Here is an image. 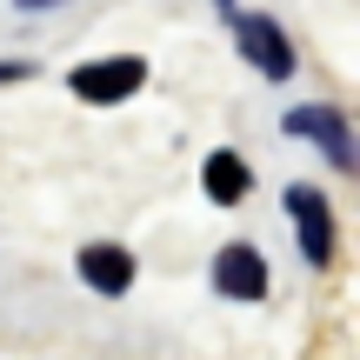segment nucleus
<instances>
[{
	"label": "nucleus",
	"instance_id": "f257e3e1",
	"mask_svg": "<svg viewBox=\"0 0 360 360\" xmlns=\"http://www.w3.org/2000/svg\"><path fill=\"white\" fill-rule=\"evenodd\" d=\"M220 13L233 20V34H240V53H247V60H254L267 80H287V74H294V47H287V34L267 20V13H240L233 0H220Z\"/></svg>",
	"mask_w": 360,
	"mask_h": 360
},
{
	"label": "nucleus",
	"instance_id": "f03ea898",
	"mask_svg": "<svg viewBox=\"0 0 360 360\" xmlns=\"http://www.w3.org/2000/svg\"><path fill=\"white\" fill-rule=\"evenodd\" d=\"M67 87H74L80 101H94V107H120V101H134V94L147 87V60H134V53H114V60L74 67V80H67Z\"/></svg>",
	"mask_w": 360,
	"mask_h": 360
},
{
	"label": "nucleus",
	"instance_id": "7ed1b4c3",
	"mask_svg": "<svg viewBox=\"0 0 360 360\" xmlns=\"http://www.w3.org/2000/svg\"><path fill=\"white\" fill-rule=\"evenodd\" d=\"M287 214H294V240L307 254V267H327L334 260V214H327L321 187H287Z\"/></svg>",
	"mask_w": 360,
	"mask_h": 360
},
{
	"label": "nucleus",
	"instance_id": "20e7f679",
	"mask_svg": "<svg viewBox=\"0 0 360 360\" xmlns=\"http://www.w3.org/2000/svg\"><path fill=\"white\" fill-rule=\"evenodd\" d=\"M287 134L294 141H314L334 167H354V134H347V114L340 107H294L287 114Z\"/></svg>",
	"mask_w": 360,
	"mask_h": 360
},
{
	"label": "nucleus",
	"instance_id": "39448f33",
	"mask_svg": "<svg viewBox=\"0 0 360 360\" xmlns=\"http://www.w3.org/2000/svg\"><path fill=\"white\" fill-rule=\"evenodd\" d=\"M214 287L227 300H260L267 294V260H260V247H247V240L220 247L214 254Z\"/></svg>",
	"mask_w": 360,
	"mask_h": 360
},
{
	"label": "nucleus",
	"instance_id": "423d86ee",
	"mask_svg": "<svg viewBox=\"0 0 360 360\" xmlns=\"http://www.w3.org/2000/svg\"><path fill=\"white\" fill-rule=\"evenodd\" d=\"M80 281L94 294H127L134 287V254L127 247H80Z\"/></svg>",
	"mask_w": 360,
	"mask_h": 360
},
{
	"label": "nucleus",
	"instance_id": "0eeeda50",
	"mask_svg": "<svg viewBox=\"0 0 360 360\" xmlns=\"http://www.w3.org/2000/svg\"><path fill=\"white\" fill-rule=\"evenodd\" d=\"M247 187H254V174H247V160L233 154V147H220V154H207V200L233 207V200H247Z\"/></svg>",
	"mask_w": 360,
	"mask_h": 360
},
{
	"label": "nucleus",
	"instance_id": "6e6552de",
	"mask_svg": "<svg viewBox=\"0 0 360 360\" xmlns=\"http://www.w3.org/2000/svg\"><path fill=\"white\" fill-rule=\"evenodd\" d=\"M27 74H34L27 60H0V87H13V80H27Z\"/></svg>",
	"mask_w": 360,
	"mask_h": 360
},
{
	"label": "nucleus",
	"instance_id": "1a4fd4ad",
	"mask_svg": "<svg viewBox=\"0 0 360 360\" xmlns=\"http://www.w3.org/2000/svg\"><path fill=\"white\" fill-rule=\"evenodd\" d=\"M20 7H47V0H20Z\"/></svg>",
	"mask_w": 360,
	"mask_h": 360
}]
</instances>
